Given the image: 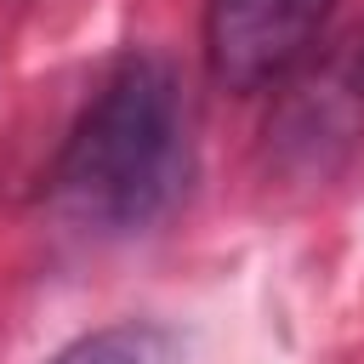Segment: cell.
Segmentation results:
<instances>
[{"label":"cell","mask_w":364,"mask_h":364,"mask_svg":"<svg viewBox=\"0 0 364 364\" xmlns=\"http://www.w3.org/2000/svg\"><path fill=\"white\" fill-rule=\"evenodd\" d=\"M193 176V125L176 68L159 51H125L80 108L57 165L51 199L97 233L154 228Z\"/></svg>","instance_id":"6da1fadb"},{"label":"cell","mask_w":364,"mask_h":364,"mask_svg":"<svg viewBox=\"0 0 364 364\" xmlns=\"http://www.w3.org/2000/svg\"><path fill=\"white\" fill-rule=\"evenodd\" d=\"M364 148V34L313 46L273 97L267 159L284 182H336Z\"/></svg>","instance_id":"7a4b0ae2"},{"label":"cell","mask_w":364,"mask_h":364,"mask_svg":"<svg viewBox=\"0 0 364 364\" xmlns=\"http://www.w3.org/2000/svg\"><path fill=\"white\" fill-rule=\"evenodd\" d=\"M51 364H182V341L165 324H102L80 341H68L63 353H51Z\"/></svg>","instance_id":"277c9868"},{"label":"cell","mask_w":364,"mask_h":364,"mask_svg":"<svg viewBox=\"0 0 364 364\" xmlns=\"http://www.w3.org/2000/svg\"><path fill=\"white\" fill-rule=\"evenodd\" d=\"M330 0H205V63L228 91L279 85L313 46Z\"/></svg>","instance_id":"3957f363"}]
</instances>
